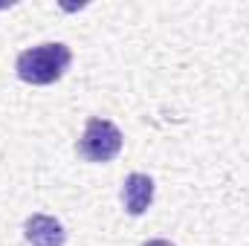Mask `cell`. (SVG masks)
<instances>
[{"instance_id": "6da1fadb", "label": "cell", "mask_w": 249, "mask_h": 246, "mask_svg": "<svg viewBox=\"0 0 249 246\" xmlns=\"http://www.w3.org/2000/svg\"><path fill=\"white\" fill-rule=\"evenodd\" d=\"M70 64H72V50L61 41H47V44L23 50L15 61V72L26 84L47 87V84L61 81Z\"/></svg>"}, {"instance_id": "7a4b0ae2", "label": "cell", "mask_w": 249, "mask_h": 246, "mask_svg": "<svg viewBox=\"0 0 249 246\" xmlns=\"http://www.w3.org/2000/svg\"><path fill=\"white\" fill-rule=\"evenodd\" d=\"M122 130L110 119H102V116H90L84 124V133L81 139L75 142V151L84 162H110L119 157L122 151Z\"/></svg>"}, {"instance_id": "3957f363", "label": "cell", "mask_w": 249, "mask_h": 246, "mask_svg": "<svg viewBox=\"0 0 249 246\" xmlns=\"http://www.w3.org/2000/svg\"><path fill=\"white\" fill-rule=\"evenodd\" d=\"M151 203H154V180H151L148 174H139V171L127 174L124 183H122L124 211H127L130 217H139V214H145V211L151 209Z\"/></svg>"}, {"instance_id": "277c9868", "label": "cell", "mask_w": 249, "mask_h": 246, "mask_svg": "<svg viewBox=\"0 0 249 246\" xmlns=\"http://www.w3.org/2000/svg\"><path fill=\"white\" fill-rule=\"evenodd\" d=\"M23 238L32 246H64L67 232H64V226L55 217H50V214H32L23 223Z\"/></svg>"}, {"instance_id": "5b68a950", "label": "cell", "mask_w": 249, "mask_h": 246, "mask_svg": "<svg viewBox=\"0 0 249 246\" xmlns=\"http://www.w3.org/2000/svg\"><path fill=\"white\" fill-rule=\"evenodd\" d=\"M145 246H174L171 241H162V238H154V241H145Z\"/></svg>"}, {"instance_id": "8992f818", "label": "cell", "mask_w": 249, "mask_h": 246, "mask_svg": "<svg viewBox=\"0 0 249 246\" xmlns=\"http://www.w3.org/2000/svg\"><path fill=\"white\" fill-rule=\"evenodd\" d=\"M0 9H6V3H0Z\"/></svg>"}]
</instances>
